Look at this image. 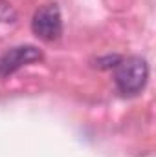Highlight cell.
<instances>
[{
	"mask_svg": "<svg viewBox=\"0 0 156 157\" xmlns=\"http://www.w3.org/2000/svg\"><path fill=\"white\" fill-rule=\"evenodd\" d=\"M31 29L44 42H53L63 35V18L57 4H46L35 11Z\"/></svg>",
	"mask_w": 156,
	"mask_h": 157,
	"instance_id": "cell-2",
	"label": "cell"
},
{
	"mask_svg": "<svg viewBox=\"0 0 156 157\" xmlns=\"http://www.w3.org/2000/svg\"><path fill=\"white\" fill-rule=\"evenodd\" d=\"M116 86L123 95L140 93L149 78V66L142 57H129L116 66Z\"/></svg>",
	"mask_w": 156,
	"mask_h": 157,
	"instance_id": "cell-1",
	"label": "cell"
},
{
	"mask_svg": "<svg viewBox=\"0 0 156 157\" xmlns=\"http://www.w3.org/2000/svg\"><path fill=\"white\" fill-rule=\"evenodd\" d=\"M42 59V53L35 46H17V48H11L9 51H6L2 57H0V78L7 77L11 73H15L17 70L31 64V62H37Z\"/></svg>",
	"mask_w": 156,
	"mask_h": 157,
	"instance_id": "cell-3",
	"label": "cell"
}]
</instances>
